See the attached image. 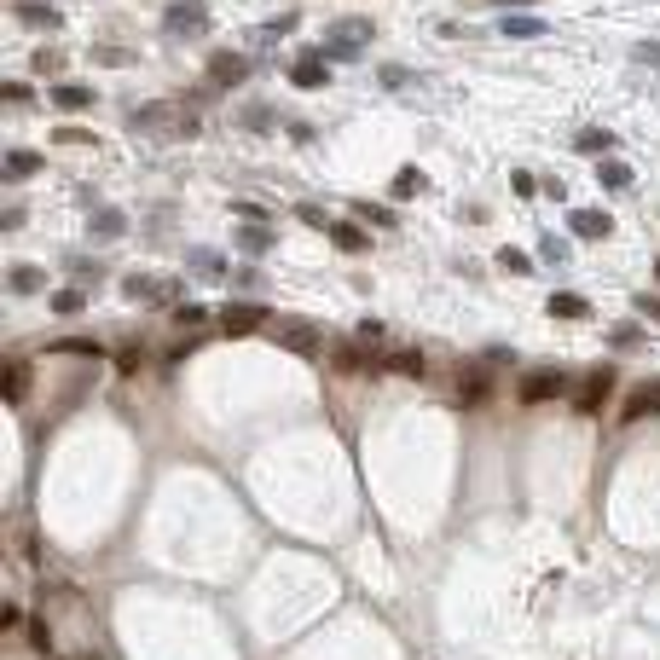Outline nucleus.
Here are the masks:
<instances>
[{"instance_id":"obj_35","label":"nucleus","mask_w":660,"mask_h":660,"mask_svg":"<svg viewBox=\"0 0 660 660\" xmlns=\"http://www.w3.org/2000/svg\"><path fill=\"white\" fill-rule=\"evenodd\" d=\"M301 220H308V226H325V232L336 226V220H325V209H319V203H301Z\"/></svg>"},{"instance_id":"obj_24","label":"nucleus","mask_w":660,"mask_h":660,"mask_svg":"<svg viewBox=\"0 0 660 660\" xmlns=\"http://www.w3.org/2000/svg\"><path fill=\"white\" fill-rule=\"evenodd\" d=\"M573 145H580V151H608V145H614V133H608V128H585Z\"/></svg>"},{"instance_id":"obj_4","label":"nucleus","mask_w":660,"mask_h":660,"mask_svg":"<svg viewBox=\"0 0 660 660\" xmlns=\"http://www.w3.org/2000/svg\"><path fill=\"white\" fill-rule=\"evenodd\" d=\"M209 30V6L203 0H174L168 6V35H203Z\"/></svg>"},{"instance_id":"obj_32","label":"nucleus","mask_w":660,"mask_h":660,"mask_svg":"<svg viewBox=\"0 0 660 660\" xmlns=\"http://www.w3.org/2000/svg\"><path fill=\"white\" fill-rule=\"evenodd\" d=\"M510 186H516V191H521V198H533V191H539V180H533V174H528V168H516V174H510Z\"/></svg>"},{"instance_id":"obj_42","label":"nucleus","mask_w":660,"mask_h":660,"mask_svg":"<svg viewBox=\"0 0 660 660\" xmlns=\"http://www.w3.org/2000/svg\"><path fill=\"white\" fill-rule=\"evenodd\" d=\"M539 250H545V261H562V255H568V243H562V238H545Z\"/></svg>"},{"instance_id":"obj_6","label":"nucleus","mask_w":660,"mask_h":660,"mask_svg":"<svg viewBox=\"0 0 660 660\" xmlns=\"http://www.w3.org/2000/svg\"><path fill=\"white\" fill-rule=\"evenodd\" d=\"M267 325V308H255V301H232V308H220V330L226 336H250V330Z\"/></svg>"},{"instance_id":"obj_3","label":"nucleus","mask_w":660,"mask_h":660,"mask_svg":"<svg viewBox=\"0 0 660 660\" xmlns=\"http://www.w3.org/2000/svg\"><path fill=\"white\" fill-rule=\"evenodd\" d=\"M608 388H614V365H591L585 383H580V394H573V406H580V411H603Z\"/></svg>"},{"instance_id":"obj_22","label":"nucleus","mask_w":660,"mask_h":660,"mask_svg":"<svg viewBox=\"0 0 660 660\" xmlns=\"http://www.w3.org/2000/svg\"><path fill=\"white\" fill-rule=\"evenodd\" d=\"M597 180H603L608 191H620V186H631V168L626 163H597Z\"/></svg>"},{"instance_id":"obj_33","label":"nucleus","mask_w":660,"mask_h":660,"mask_svg":"<svg viewBox=\"0 0 660 660\" xmlns=\"http://www.w3.org/2000/svg\"><path fill=\"white\" fill-rule=\"evenodd\" d=\"M498 267H504V273H528V255H521V250H504V255H498Z\"/></svg>"},{"instance_id":"obj_30","label":"nucleus","mask_w":660,"mask_h":660,"mask_svg":"<svg viewBox=\"0 0 660 660\" xmlns=\"http://www.w3.org/2000/svg\"><path fill=\"white\" fill-rule=\"evenodd\" d=\"M394 191H400V198H411V191H423V174H418V168H406V174L394 180Z\"/></svg>"},{"instance_id":"obj_26","label":"nucleus","mask_w":660,"mask_h":660,"mask_svg":"<svg viewBox=\"0 0 660 660\" xmlns=\"http://www.w3.org/2000/svg\"><path fill=\"white\" fill-rule=\"evenodd\" d=\"M191 273H203V278H220V273H226V261H220V255H191Z\"/></svg>"},{"instance_id":"obj_14","label":"nucleus","mask_w":660,"mask_h":660,"mask_svg":"<svg viewBox=\"0 0 660 660\" xmlns=\"http://www.w3.org/2000/svg\"><path fill=\"white\" fill-rule=\"evenodd\" d=\"M290 81H296V88H325L330 64H325V58H296V64H290Z\"/></svg>"},{"instance_id":"obj_34","label":"nucleus","mask_w":660,"mask_h":660,"mask_svg":"<svg viewBox=\"0 0 660 660\" xmlns=\"http://www.w3.org/2000/svg\"><path fill=\"white\" fill-rule=\"evenodd\" d=\"M0 99H6V105H30V88H23V81H6V88H0Z\"/></svg>"},{"instance_id":"obj_27","label":"nucleus","mask_w":660,"mask_h":660,"mask_svg":"<svg viewBox=\"0 0 660 660\" xmlns=\"http://www.w3.org/2000/svg\"><path fill=\"white\" fill-rule=\"evenodd\" d=\"M388 371H406V377H423V353H394Z\"/></svg>"},{"instance_id":"obj_36","label":"nucleus","mask_w":660,"mask_h":660,"mask_svg":"<svg viewBox=\"0 0 660 660\" xmlns=\"http://www.w3.org/2000/svg\"><path fill=\"white\" fill-rule=\"evenodd\" d=\"M174 319H180V325H209V313H203V308H191V301H186V308H174Z\"/></svg>"},{"instance_id":"obj_7","label":"nucleus","mask_w":660,"mask_h":660,"mask_svg":"<svg viewBox=\"0 0 660 660\" xmlns=\"http://www.w3.org/2000/svg\"><path fill=\"white\" fill-rule=\"evenodd\" d=\"M452 383H458V400H463V406H475V400L493 394V377H487V365H475V360H463Z\"/></svg>"},{"instance_id":"obj_28","label":"nucleus","mask_w":660,"mask_h":660,"mask_svg":"<svg viewBox=\"0 0 660 660\" xmlns=\"http://www.w3.org/2000/svg\"><path fill=\"white\" fill-rule=\"evenodd\" d=\"M81 301H88L81 290H58V296H53V313H81Z\"/></svg>"},{"instance_id":"obj_41","label":"nucleus","mask_w":660,"mask_h":660,"mask_svg":"<svg viewBox=\"0 0 660 660\" xmlns=\"http://www.w3.org/2000/svg\"><path fill=\"white\" fill-rule=\"evenodd\" d=\"M290 23H296V18H273V23H267V30H261V41H278V35H284Z\"/></svg>"},{"instance_id":"obj_2","label":"nucleus","mask_w":660,"mask_h":660,"mask_svg":"<svg viewBox=\"0 0 660 660\" xmlns=\"http://www.w3.org/2000/svg\"><path fill=\"white\" fill-rule=\"evenodd\" d=\"M562 388H568V371H562V365H533V371H521L516 394H521V406H539V400H556Z\"/></svg>"},{"instance_id":"obj_43","label":"nucleus","mask_w":660,"mask_h":660,"mask_svg":"<svg viewBox=\"0 0 660 660\" xmlns=\"http://www.w3.org/2000/svg\"><path fill=\"white\" fill-rule=\"evenodd\" d=\"M498 6H528V0H498Z\"/></svg>"},{"instance_id":"obj_18","label":"nucleus","mask_w":660,"mask_h":660,"mask_svg":"<svg viewBox=\"0 0 660 660\" xmlns=\"http://www.w3.org/2000/svg\"><path fill=\"white\" fill-rule=\"evenodd\" d=\"M53 105H58V110H88V105H93V88H81V81H58V88H53Z\"/></svg>"},{"instance_id":"obj_21","label":"nucleus","mask_w":660,"mask_h":660,"mask_svg":"<svg viewBox=\"0 0 660 660\" xmlns=\"http://www.w3.org/2000/svg\"><path fill=\"white\" fill-rule=\"evenodd\" d=\"M18 18L30 23V30H58V23H64V18H58L53 6H18Z\"/></svg>"},{"instance_id":"obj_5","label":"nucleus","mask_w":660,"mask_h":660,"mask_svg":"<svg viewBox=\"0 0 660 660\" xmlns=\"http://www.w3.org/2000/svg\"><path fill=\"white\" fill-rule=\"evenodd\" d=\"M174 278H151V273H128V278H122V296H128V301H168V296H174Z\"/></svg>"},{"instance_id":"obj_29","label":"nucleus","mask_w":660,"mask_h":660,"mask_svg":"<svg viewBox=\"0 0 660 660\" xmlns=\"http://www.w3.org/2000/svg\"><path fill=\"white\" fill-rule=\"evenodd\" d=\"M238 243H243V250H267V243H273V232H267V226H255V232L243 226V232H238Z\"/></svg>"},{"instance_id":"obj_44","label":"nucleus","mask_w":660,"mask_h":660,"mask_svg":"<svg viewBox=\"0 0 660 660\" xmlns=\"http://www.w3.org/2000/svg\"><path fill=\"white\" fill-rule=\"evenodd\" d=\"M655 278H660V255H655Z\"/></svg>"},{"instance_id":"obj_17","label":"nucleus","mask_w":660,"mask_h":660,"mask_svg":"<svg viewBox=\"0 0 660 660\" xmlns=\"http://www.w3.org/2000/svg\"><path fill=\"white\" fill-rule=\"evenodd\" d=\"M585 313H591V301L573 296V290H556V296H550V319H585Z\"/></svg>"},{"instance_id":"obj_39","label":"nucleus","mask_w":660,"mask_h":660,"mask_svg":"<svg viewBox=\"0 0 660 660\" xmlns=\"http://www.w3.org/2000/svg\"><path fill=\"white\" fill-rule=\"evenodd\" d=\"M267 122H273V116H267V105H255V110H243V128H267Z\"/></svg>"},{"instance_id":"obj_19","label":"nucleus","mask_w":660,"mask_h":660,"mask_svg":"<svg viewBox=\"0 0 660 660\" xmlns=\"http://www.w3.org/2000/svg\"><path fill=\"white\" fill-rule=\"evenodd\" d=\"M41 284H47L41 267H12V273H6V290H12V296H35Z\"/></svg>"},{"instance_id":"obj_11","label":"nucleus","mask_w":660,"mask_h":660,"mask_svg":"<svg viewBox=\"0 0 660 660\" xmlns=\"http://www.w3.org/2000/svg\"><path fill=\"white\" fill-rule=\"evenodd\" d=\"M0 400H6V406H23V400H30V365H18V360L6 365V377H0Z\"/></svg>"},{"instance_id":"obj_40","label":"nucleus","mask_w":660,"mask_h":660,"mask_svg":"<svg viewBox=\"0 0 660 660\" xmlns=\"http://www.w3.org/2000/svg\"><path fill=\"white\" fill-rule=\"evenodd\" d=\"M58 64H64V58H58V53H35V70H41V76H53Z\"/></svg>"},{"instance_id":"obj_1","label":"nucleus","mask_w":660,"mask_h":660,"mask_svg":"<svg viewBox=\"0 0 660 660\" xmlns=\"http://www.w3.org/2000/svg\"><path fill=\"white\" fill-rule=\"evenodd\" d=\"M133 128L140 133H163V140H191L198 133V116L180 105H145L140 116H133Z\"/></svg>"},{"instance_id":"obj_13","label":"nucleus","mask_w":660,"mask_h":660,"mask_svg":"<svg viewBox=\"0 0 660 660\" xmlns=\"http://www.w3.org/2000/svg\"><path fill=\"white\" fill-rule=\"evenodd\" d=\"M330 243H336L342 255H365V250H371L365 226H353V220H336V226H330Z\"/></svg>"},{"instance_id":"obj_9","label":"nucleus","mask_w":660,"mask_h":660,"mask_svg":"<svg viewBox=\"0 0 660 660\" xmlns=\"http://www.w3.org/2000/svg\"><path fill=\"white\" fill-rule=\"evenodd\" d=\"M365 41H371V23H365V18H353V23H336V30H330V53H342V58H353Z\"/></svg>"},{"instance_id":"obj_16","label":"nucleus","mask_w":660,"mask_h":660,"mask_svg":"<svg viewBox=\"0 0 660 660\" xmlns=\"http://www.w3.org/2000/svg\"><path fill=\"white\" fill-rule=\"evenodd\" d=\"M88 232H93V238H122V232H128V215H122V209H93Z\"/></svg>"},{"instance_id":"obj_10","label":"nucleus","mask_w":660,"mask_h":660,"mask_svg":"<svg viewBox=\"0 0 660 660\" xmlns=\"http://www.w3.org/2000/svg\"><path fill=\"white\" fill-rule=\"evenodd\" d=\"M608 232H614V220H608L603 209H573V238H591V243H603Z\"/></svg>"},{"instance_id":"obj_25","label":"nucleus","mask_w":660,"mask_h":660,"mask_svg":"<svg viewBox=\"0 0 660 660\" xmlns=\"http://www.w3.org/2000/svg\"><path fill=\"white\" fill-rule=\"evenodd\" d=\"M608 342H614V348H643V325H614Z\"/></svg>"},{"instance_id":"obj_38","label":"nucleus","mask_w":660,"mask_h":660,"mask_svg":"<svg viewBox=\"0 0 660 660\" xmlns=\"http://www.w3.org/2000/svg\"><path fill=\"white\" fill-rule=\"evenodd\" d=\"M638 313H643V319H655V325H660V296H638Z\"/></svg>"},{"instance_id":"obj_23","label":"nucleus","mask_w":660,"mask_h":660,"mask_svg":"<svg viewBox=\"0 0 660 660\" xmlns=\"http://www.w3.org/2000/svg\"><path fill=\"white\" fill-rule=\"evenodd\" d=\"M498 30H504V35H516V41H521V35H545V18H504Z\"/></svg>"},{"instance_id":"obj_8","label":"nucleus","mask_w":660,"mask_h":660,"mask_svg":"<svg viewBox=\"0 0 660 660\" xmlns=\"http://www.w3.org/2000/svg\"><path fill=\"white\" fill-rule=\"evenodd\" d=\"M243 76H250V58H243V53H215L209 58V81H215V88H238Z\"/></svg>"},{"instance_id":"obj_12","label":"nucleus","mask_w":660,"mask_h":660,"mask_svg":"<svg viewBox=\"0 0 660 660\" xmlns=\"http://www.w3.org/2000/svg\"><path fill=\"white\" fill-rule=\"evenodd\" d=\"M655 411H660V383H643L638 394H631L626 406H620V418H626V423H638V418H655Z\"/></svg>"},{"instance_id":"obj_37","label":"nucleus","mask_w":660,"mask_h":660,"mask_svg":"<svg viewBox=\"0 0 660 660\" xmlns=\"http://www.w3.org/2000/svg\"><path fill=\"white\" fill-rule=\"evenodd\" d=\"M232 209H238L243 220H267V203H250V198H238V203H232Z\"/></svg>"},{"instance_id":"obj_20","label":"nucleus","mask_w":660,"mask_h":660,"mask_svg":"<svg viewBox=\"0 0 660 660\" xmlns=\"http://www.w3.org/2000/svg\"><path fill=\"white\" fill-rule=\"evenodd\" d=\"M35 168H41V157H35V151H6V180H30Z\"/></svg>"},{"instance_id":"obj_15","label":"nucleus","mask_w":660,"mask_h":660,"mask_svg":"<svg viewBox=\"0 0 660 660\" xmlns=\"http://www.w3.org/2000/svg\"><path fill=\"white\" fill-rule=\"evenodd\" d=\"M284 348L290 353H319V330H313L308 319H290L284 325Z\"/></svg>"},{"instance_id":"obj_31","label":"nucleus","mask_w":660,"mask_h":660,"mask_svg":"<svg viewBox=\"0 0 660 660\" xmlns=\"http://www.w3.org/2000/svg\"><path fill=\"white\" fill-rule=\"evenodd\" d=\"M360 220H371V226H394V215L377 209V203H360Z\"/></svg>"}]
</instances>
